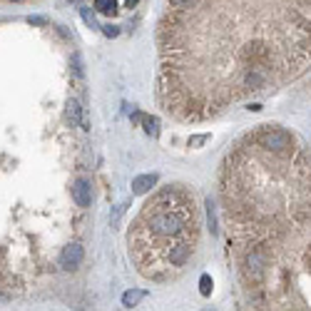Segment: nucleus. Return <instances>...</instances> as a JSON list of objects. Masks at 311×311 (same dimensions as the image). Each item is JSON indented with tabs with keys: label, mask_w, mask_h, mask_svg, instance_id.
I'll return each mask as SVG.
<instances>
[{
	"label": "nucleus",
	"mask_w": 311,
	"mask_h": 311,
	"mask_svg": "<svg viewBox=\"0 0 311 311\" xmlns=\"http://www.w3.org/2000/svg\"><path fill=\"white\" fill-rule=\"evenodd\" d=\"M83 264V247L77 244V242H72V244H67L65 249H62V254H60V267L65 269V271H72V269H77Z\"/></svg>",
	"instance_id": "nucleus-4"
},
{
	"label": "nucleus",
	"mask_w": 311,
	"mask_h": 311,
	"mask_svg": "<svg viewBox=\"0 0 311 311\" xmlns=\"http://www.w3.org/2000/svg\"><path fill=\"white\" fill-rule=\"evenodd\" d=\"M229 259L252 309H311V157L276 125L247 132L219 175Z\"/></svg>",
	"instance_id": "nucleus-2"
},
{
	"label": "nucleus",
	"mask_w": 311,
	"mask_h": 311,
	"mask_svg": "<svg viewBox=\"0 0 311 311\" xmlns=\"http://www.w3.org/2000/svg\"><path fill=\"white\" fill-rule=\"evenodd\" d=\"M127 5H130V8H132V5H137V0H127Z\"/></svg>",
	"instance_id": "nucleus-16"
},
{
	"label": "nucleus",
	"mask_w": 311,
	"mask_h": 311,
	"mask_svg": "<svg viewBox=\"0 0 311 311\" xmlns=\"http://www.w3.org/2000/svg\"><path fill=\"white\" fill-rule=\"evenodd\" d=\"M157 184V175H142V177L132 179V194H144Z\"/></svg>",
	"instance_id": "nucleus-6"
},
{
	"label": "nucleus",
	"mask_w": 311,
	"mask_h": 311,
	"mask_svg": "<svg viewBox=\"0 0 311 311\" xmlns=\"http://www.w3.org/2000/svg\"><path fill=\"white\" fill-rule=\"evenodd\" d=\"M160 105L207 122L311 67V0H167L157 30Z\"/></svg>",
	"instance_id": "nucleus-1"
},
{
	"label": "nucleus",
	"mask_w": 311,
	"mask_h": 311,
	"mask_svg": "<svg viewBox=\"0 0 311 311\" xmlns=\"http://www.w3.org/2000/svg\"><path fill=\"white\" fill-rule=\"evenodd\" d=\"M67 120L72 122V127L83 125V110H80V102L77 100H70L67 102Z\"/></svg>",
	"instance_id": "nucleus-7"
},
{
	"label": "nucleus",
	"mask_w": 311,
	"mask_h": 311,
	"mask_svg": "<svg viewBox=\"0 0 311 311\" xmlns=\"http://www.w3.org/2000/svg\"><path fill=\"white\" fill-rule=\"evenodd\" d=\"M144 130H147V134L157 137V134H160V120H157V117H149V120H144Z\"/></svg>",
	"instance_id": "nucleus-10"
},
{
	"label": "nucleus",
	"mask_w": 311,
	"mask_h": 311,
	"mask_svg": "<svg viewBox=\"0 0 311 311\" xmlns=\"http://www.w3.org/2000/svg\"><path fill=\"white\" fill-rule=\"evenodd\" d=\"M80 13H83V20L88 23V28H92V30H97V28H100V25H97V20H95V15L90 13V8H83Z\"/></svg>",
	"instance_id": "nucleus-11"
},
{
	"label": "nucleus",
	"mask_w": 311,
	"mask_h": 311,
	"mask_svg": "<svg viewBox=\"0 0 311 311\" xmlns=\"http://www.w3.org/2000/svg\"><path fill=\"white\" fill-rule=\"evenodd\" d=\"M209 139V134H199V137H192L189 139V147H199V144H204Z\"/></svg>",
	"instance_id": "nucleus-13"
},
{
	"label": "nucleus",
	"mask_w": 311,
	"mask_h": 311,
	"mask_svg": "<svg viewBox=\"0 0 311 311\" xmlns=\"http://www.w3.org/2000/svg\"><path fill=\"white\" fill-rule=\"evenodd\" d=\"M144 296H147V291H127V294L122 296V304L132 309V306H137V304H139Z\"/></svg>",
	"instance_id": "nucleus-9"
},
{
	"label": "nucleus",
	"mask_w": 311,
	"mask_h": 311,
	"mask_svg": "<svg viewBox=\"0 0 311 311\" xmlns=\"http://www.w3.org/2000/svg\"><path fill=\"white\" fill-rule=\"evenodd\" d=\"M102 33H105L107 38H117V35H120V28H117V25H105Z\"/></svg>",
	"instance_id": "nucleus-12"
},
{
	"label": "nucleus",
	"mask_w": 311,
	"mask_h": 311,
	"mask_svg": "<svg viewBox=\"0 0 311 311\" xmlns=\"http://www.w3.org/2000/svg\"><path fill=\"white\" fill-rule=\"evenodd\" d=\"M209 276H202V294H209Z\"/></svg>",
	"instance_id": "nucleus-14"
},
{
	"label": "nucleus",
	"mask_w": 311,
	"mask_h": 311,
	"mask_svg": "<svg viewBox=\"0 0 311 311\" xmlns=\"http://www.w3.org/2000/svg\"><path fill=\"white\" fill-rule=\"evenodd\" d=\"M202 217L194 192L187 184L157 189L130 224V259L149 281L182 276L199 247Z\"/></svg>",
	"instance_id": "nucleus-3"
},
{
	"label": "nucleus",
	"mask_w": 311,
	"mask_h": 311,
	"mask_svg": "<svg viewBox=\"0 0 311 311\" xmlns=\"http://www.w3.org/2000/svg\"><path fill=\"white\" fill-rule=\"evenodd\" d=\"M28 23H30V25H45V20H43V18H33V15L28 18Z\"/></svg>",
	"instance_id": "nucleus-15"
},
{
	"label": "nucleus",
	"mask_w": 311,
	"mask_h": 311,
	"mask_svg": "<svg viewBox=\"0 0 311 311\" xmlns=\"http://www.w3.org/2000/svg\"><path fill=\"white\" fill-rule=\"evenodd\" d=\"M95 8H97V13L115 15L117 13V0H95Z\"/></svg>",
	"instance_id": "nucleus-8"
},
{
	"label": "nucleus",
	"mask_w": 311,
	"mask_h": 311,
	"mask_svg": "<svg viewBox=\"0 0 311 311\" xmlns=\"http://www.w3.org/2000/svg\"><path fill=\"white\" fill-rule=\"evenodd\" d=\"M72 202L77 207H83V209H88L90 204H92V187H90L88 179H77L72 184Z\"/></svg>",
	"instance_id": "nucleus-5"
}]
</instances>
